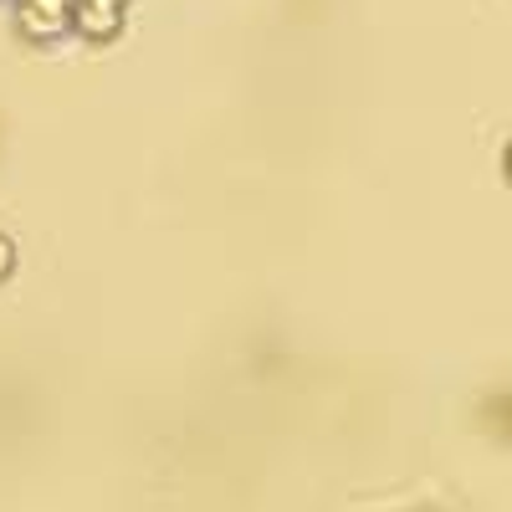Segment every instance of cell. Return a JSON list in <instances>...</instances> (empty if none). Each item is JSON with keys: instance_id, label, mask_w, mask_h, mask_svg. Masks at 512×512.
Here are the masks:
<instances>
[{"instance_id": "cell-1", "label": "cell", "mask_w": 512, "mask_h": 512, "mask_svg": "<svg viewBox=\"0 0 512 512\" xmlns=\"http://www.w3.org/2000/svg\"><path fill=\"white\" fill-rule=\"evenodd\" d=\"M16 26L31 41H57L72 31V0H16Z\"/></svg>"}, {"instance_id": "cell-2", "label": "cell", "mask_w": 512, "mask_h": 512, "mask_svg": "<svg viewBox=\"0 0 512 512\" xmlns=\"http://www.w3.org/2000/svg\"><path fill=\"white\" fill-rule=\"evenodd\" d=\"M123 26V0H72V31L82 41H113Z\"/></svg>"}, {"instance_id": "cell-3", "label": "cell", "mask_w": 512, "mask_h": 512, "mask_svg": "<svg viewBox=\"0 0 512 512\" xmlns=\"http://www.w3.org/2000/svg\"><path fill=\"white\" fill-rule=\"evenodd\" d=\"M11 272H16V246H11V236H0V282Z\"/></svg>"}, {"instance_id": "cell-4", "label": "cell", "mask_w": 512, "mask_h": 512, "mask_svg": "<svg viewBox=\"0 0 512 512\" xmlns=\"http://www.w3.org/2000/svg\"><path fill=\"white\" fill-rule=\"evenodd\" d=\"M507 180H512V144H507Z\"/></svg>"}]
</instances>
